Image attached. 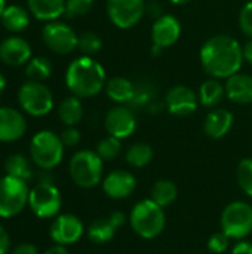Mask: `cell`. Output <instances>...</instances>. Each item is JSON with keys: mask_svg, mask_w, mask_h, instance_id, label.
Instances as JSON below:
<instances>
[{"mask_svg": "<svg viewBox=\"0 0 252 254\" xmlns=\"http://www.w3.org/2000/svg\"><path fill=\"white\" fill-rule=\"evenodd\" d=\"M201 63L203 70L215 79H229L239 73L244 64L241 43L229 34H215L201 48Z\"/></svg>", "mask_w": 252, "mask_h": 254, "instance_id": "cell-1", "label": "cell"}, {"mask_svg": "<svg viewBox=\"0 0 252 254\" xmlns=\"http://www.w3.org/2000/svg\"><path fill=\"white\" fill-rule=\"evenodd\" d=\"M65 83L73 95L91 98L105 88V70L97 60L83 55L70 63L65 73Z\"/></svg>", "mask_w": 252, "mask_h": 254, "instance_id": "cell-2", "label": "cell"}, {"mask_svg": "<svg viewBox=\"0 0 252 254\" xmlns=\"http://www.w3.org/2000/svg\"><path fill=\"white\" fill-rule=\"evenodd\" d=\"M129 223L138 237L144 240H153L163 232L166 226V216L163 207L150 198L134 205L129 214Z\"/></svg>", "mask_w": 252, "mask_h": 254, "instance_id": "cell-3", "label": "cell"}, {"mask_svg": "<svg viewBox=\"0 0 252 254\" xmlns=\"http://www.w3.org/2000/svg\"><path fill=\"white\" fill-rule=\"evenodd\" d=\"M104 161L94 150H79L70 159L68 171L76 186L92 189L102 180Z\"/></svg>", "mask_w": 252, "mask_h": 254, "instance_id": "cell-4", "label": "cell"}, {"mask_svg": "<svg viewBox=\"0 0 252 254\" xmlns=\"http://www.w3.org/2000/svg\"><path fill=\"white\" fill-rule=\"evenodd\" d=\"M64 144L61 137H58L52 131H40L37 132L30 143V155L33 162L42 170H52L62 161L64 156Z\"/></svg>", "mask_w": 252, "mask_h": 254, "instance_id": "cell-5", "label": "cell"}, {"mask_svg": "<svg viewBox=\"0 0 252 254\" xmlns=\"http://www.w3.org/2000/svg\"><path fill=\"white\" fill-rule=\"evenodd\" d=\"M30 189L27 182L4 176L0 179V217L9 219L19 214L28 205Z\"/></svg>", "mask_w": 252, "mask_h": 254, "instance_id": "cell-6", "label": "cell"}, {"mask_svg": "<svg viewBox=\"0 0 252 254\" xmlns=\"http://www.w3.org/2000/svg\"><path fill=\"white\" fill-rule=\"evenodd\" d=\"M221 232L230 240H244L252 232V207L245 201L229 204L221 213Z\"/></svg>", "mask_w": 252, "mask_h": 254, "instance_id": "cell-7", "label": "cell"}, {"mask_svg": "<svg viewBox=\"0 0 252 254\" xmlns=\"http://www.w3.org/2000/svg\"><path fill=\"white\" fill-rule=\"evenodd\" d=\"M18 103L31 116H45L53 107V97L42 82L28 80L18 91Z\"/></svg>", "mask_w": 252, "mask_h": 254, "instance_id": "cell-8", "label": "cell"}, {"mask_svg": "<svg viewBox=\"0 0 252 254\" xmlns=\"http://www.w3.org/2000/svg\"><path fill=\"white\" fill-rule=\"evenodd\" d=\"M61 193L50 182H40L28 195V207L40 219L55 217L61 210Z\"/></svg>", "mask_w": 252, "mask_h": 254, "instance_id": "cell-9", "label": "cell"}, {"mask_svg": "<svg viewBox=\"0 0 252 254\" xmlns=\"http://www.w3.org/2000/svg\"><path fill=\"white\" fill-rule=\"evenodd\" d=\"M42 39L50 51L59 55L73 52L79 42L76 31L68 24L59 21H49L42 30Z\"/></svg>", "mask_w": 252, "mask_h": 254, "instance_id": "cell-10", "label": "cell"}, {"mask_svg": "<svg viewBox=\"0 0 252 254\" xmlns=\"http://www.w3.org/2000/svg\"><path fill=\"white\" fill-rule=\"evenodd\" d=\"M144 13V0H107V15L117 28L126 30L137 25Z\"/></svg>", "mask_w": 252, "mask_h": 254, "instance_id": "cell-11", "label": "cell"}, {"mask_svg": "<svg viewBox=\"0 0 252 254\" xmlns=\"http://www.w3.org/2000/svg\"><path fill=\"white\" fill-rule=\"evenodd\" d=\"M104 127L108 135L123 140V138L131 137L135 132L137 119H135L134 112L129 107L119 104V106L111 107L107 112L105 119H104Z\"/></svg>", "mask_w": 252, "mask_h": 254, "instance_id": "cell-12", "label": "cell"}, {"mask_svg": "<svg viewBox=\"0 0 252 254\" xmlns=\"http://www.w3.org/2000/svg\"><path fill=\"white\" fill-rule=\"evenodd\" d=\"M85 232L82 220L74 214H61L56 216L50 225L49 235L55 244L71 246L76 244Z\"/></svg>", "mask_w": 252, "mask_h": 254, "instance_id": "cell-13", "label": "cell"}, {"mask_svg": "<svg viewBox=\"0 0 252 254\" xmlns=\"http://www.w3.org/2000/svg\"><path fill=\"white\" fill-rule=\"evenodd\" d=\"M165 103L171 115L184 118L196 112L199 106V97L192 88L184 85H177L168 91L165 97Z\"/></svg>", "mask_w": 252, "mask_h": 254, "instance_id": "cell-14", "label": "cell"}, {"mask_svg": "<svg viewBox=\"0 0 252 254\" xmlns=\"http://www.w3.org/2000/svg\"><path fill=\"white\" fill-rule=\"evenodd\" d=\"M181 36V24L174 15H162L151 25L153 48L162 51L177 43Z\"/></svg>", "mask_w": 252, "mask_h": 254, "instance_id": "cell-15", "label": "cell"}, {"mask_svg": "<svg viewBox=\"0 0 252 254\" xmlns=\"http://www.w3.org/2000/svg\"><path fill=\"white\" fill-rule=\"evenodd\" d=\"M137 179L126 170H114L102 180V190L111 199H125L134 193Z\"/></svg>", "mask_w": 252, "mask_h": 254, "instance_id": "cell-16", "label": "cell"}, {"mask_svg": "<svg viewBox=\"0 0 252 254\" xmlns=\"http://www.w3.org/2000/svg\"><path fill=\"white\" fill-rule=\"evenodd\" d=\"M126 222V217L123 213L120 211H114L111 213L108 217H102V219H97L94 220L89 228H88V238L95 243V244H107L108 241H111L116 235V231L123 226Z\"/></svg>", "mask_w": 252, "mask_h": 254, "instance_id": "cell-17", "label": "cell"}, {"mask_svg": "<svg viewBox=\"0 0 252 254\" xmlns=\"http://www.w3.org/2000/svg\"><path fill=\"white\" fill-rule=\"evenodd\" d=\"M25 131L27 122L16 109L0 107V141H16L25 134Z\"/></svg>", "mask_w": 252, "mask_h": 254, "instance_id": "cell-18", "label": "cell"}, {"mask_svg": "<svg viewBox=\"0 0 252 254\" xmlns=\"http://www.w3.org/2000/svg\"><path fill=\"white\" fill-rule=\"evenodd\" d=\"M31 58V46L30 43L18 36H12L4 39L0 43V61L16 67L24 63H28Z\"/></svg>", "mask_w": 252, "mask_h": 254, "instance_id": "cell-19", "label": "cell"}, {"mask_svg": "<svg viewBox=\"0 0 252 254\" xmlns=\"http://www.w3.org/2000/svg\"><path fill=\"white\" fill-rule=\"evenodd\" d=\"M233 127V113L227 109H212L203 122V131L209 138L220 140Z\"/></svg>", "mask_w": 252, "mask_h": 254, "instance_id": "cell-20", "label": "cell"}, {"mask_svg": "<svg viewBox=\"0 0 252 254\" xmlns=\"http://www.w3.org/2000/svg\"><path fill=\"white\" fill-rule=\"evenodd\" d=\"M226 95L232 103L251 104L252 103V77L245 73H236L226 82Z\"/></svg>", "mask_w": 252, "mask_h": 254, "instance_id": "cell-21", "label": "cell"}, {"mask_svg": "<svg viewBox=\"0 0 252 254\" xmlns=\"http://www.w3.org/2000/svg\"><path fill=\"white\" fill-rule=\"evenodd\" d=\"M105 94L111 101H114L117 104H128L135 100L137 91H135L134 83L129 79L116 76V77H111L110 80H107Z\"/></svg>", "mask_w": 252, "mask_h": 254, "instance_id": "cell-22", "label": "cell"}, {"mask_svg": "<svg viewBox=\"0 0 252 254\" xmlns=\"http://www.w3.org/2000/svg\"><path fill=\"white\" fill-rule=\"evenodd\" d=\"M27 4L40 21H55L65 12V0H27Z\"/></svg>", "mask_w": 252, "mask_h": 254, "instance_id": "cell-23", "label": "cell"}, {"mask_svg": "<svg viewBox=\"0 0 252 254\" xmlns=\"http://www.w3.org/2000/svg\"><path fill=\"white\" fill-rule=\"evenodd\" d=\"M0 19H1L3 27L12 33H21L30 24L28 10H25L22 6H18V4H10L4 7Z\"/></svg>", "mask_w": 252, "mask_h": 254, "instance_id": "cell-24", "label": "cell"}, {"mask_svg": "<svg viewBox=\"0 0 252 254\" xmlns=\"http://www.w3.org/2000/svg\"><path fill=\"white\" fill-rule=\"evenodd\" d=\"M226 95V86L215 77L205 80L201 88H199V104H202L203 107H209L214 109Z\"/></svg>", "mask_w": 252, "mask_h": 254, "instance_id": "cell-25", "label": "cell"}, {"mask_svg": "<svg viewBox=\"0 0 252 254\" xmlns=\"http://www.w3.org/2000/svg\"><path fill=\"white\" fill-rule=\"evenodd\" d=\"M58 116L61 122L67 127L77 125L83 118V107H82L80 98L76 95L64 98L58 107Z\"/></svg>", "mask_w": 252, "mask_h": 254, "instance_id": "cell-26", "label": "cell"}, {"mask_svg": "<svg viewBox=\"0 0 252 254\" xmlns=\"http://www.w3.org/2000/svg\"><path fill=\"white\" fill-rule=\"evenodd\" d=\"M178 196V188L171 180H159L151 188V199L160 207L171 205Z\"/></svg>", "mask_w": 252, "mask_h": 254, "instance_id": "cell-27", "label": "cell"}, {"mask_svg": "<svg viewBox=\"0 0 252 254\" xmlns=\"http://www.w3.org/2000/svg\"><path fill=\"white\" fill-rule=\"evenodd\" d=\"M4 170L7 176L21 179L24 182H28L33 176L31 167L28 164V159L24 155L15 153L12 156H9L4 162Z\"/></svg>", "mask_w": 252, "mask_h": 254, "instance_id": "cell-28", "label": "cell"}, {"mask_svg": "<svg viewBox=\"0 0 252 254\" xmlns=\"http://www.w3.org/2000/svg\"><path fill=\"white\" fill-rule=\"evenodd\" d=\"M153 149L147 143H135L126 152V162L135 168H143L149 165L153 159Z\"/></svg>", "mask_w": 252, "mask_h": 254, "instance_id": "cell-29", "label": "cell"}, {"mask_svg": "<svg viewBox=\"0 0 252 254\" xmlns=\"http://www.w3.org/2000/svg\"><path fill=\"white\" fill-rule=\"evenodd\" d=\"M25 74L30 80L43 82V80L49 79V76L52 74V63L48 58H42V57L31 58L27 63Z\"/></svg>", "mask_w": 252, "mask_h": 254, "instance_id": "cell-30", "label": "cell"}, {"mask_svg": "<svg viewBox=\"0 0 252 254\" xmlns=\"http://www.w3.org/2000/svg\"><path fill=\"white\" fill-rule=\"evenodd\" d=\"M122 140L113 137V135H107L105 138H102L98 146H97V153L102 161H113L116 159L120 152H122Z\"/></svg>", "mask_w": 252, "mask_h": 254, "instance_id": "cell-31", "label": "cell"}, {"mask_svg": "<svg viewBox=\"0 0 252 254\" xmlns=\"http://www.w3.org/2000/svg\"><path fill=\"white\" fill-rule=\"evenodd\" d=\"M236 180L242 192L252 196V158H245L239 162L236 170Z\"/></svg>", "mask_w": 252, "mask_h": 254, "instance_id": "cell-32", "label": "cell"}, {"mask_svg": "<svg viewBox=\"0 0 252 254\" xmlns=\"http://www.w3.org/2000/svg\"><path fill=\"white\" fill-rule=\"evenodd\" d=\"M102 46V40L101 37L94 33V31H85L79 36V42H77V48L82 54L91 57L94 54H97Z\"/></svg>", "mask_w": 252, "mask_h": 254, "instance_id": "cell-33", "label": "cell"}, {"mask_svg": "<svg viewBox=\"0 0 252 254\" xmlns=\"http://www.w3.org/2000/svg\"><path fill=\"white\" fill-rule=\"evenodd\" d=\"M94 6V0H65V12L67 18H77L86 15Z\"/></svg>", "mask_w": 252, "mask_h": 254, "instance_id": "cell-34", "label": "cell"}, {"mask_svg": "<svg viewBox=\"0 0 252 254\" xmlns=\"http://www.w3.org/2000/svg\"><path fill=\"white\" fill-rule=\"evenodd\" d=\"M230 246V238L224 232H215L208 240V250L214 254H223Z\"/></svg>", "mask_w": 252, "mask_h": 254, "instance_id": "cell-35", "label": "cell"}, {"mask_svg": "<svg viewBox=\"0 0 252 254\" xmlns=\"http://www.w3.org/2000/svg\"><path fill=\"white\" fill-rule=\"evenodd\" d=\"M239 27L245 36L252 39V0L244 4L239 13Z\"/></svg>", "mask_w": 252, "mask_h": 254, "instance_id": "cell-36", "label": "cell"}, {"mask_svg": "<svg viewBox=\"0 0 252 254\" xmlns=\"http://www.w3.org/2000/svg\"><path fill=\"white\" fill-rule=\"evenodd\" d=\"M59 137H61V141L65 147H74L80 141V132L74 127H67Z\"/></svg>", "mask_w": 252, "mask_h": 254, "instance_id": "cell-37", "label": "cell"}, {"mask_svg": "<svg viewBox=\"0 0 252 254\" xmlns=\"http://www.w3.org/2000/svg\"><path fill=\"white\" fill-rule=\"evenodd\" d=\"M10 247V238L7 231L0 225V254H6Z\"/></svg>", "mask_w": 252, "mask_h": 254, "instance_id": "cell-38", "label": "cell"}, {"mask_svg": "<svg viewBox=\"0 0 252 254\" xmlns=\"http://www.w3.org/2000/svg\"><path fill=\"white\" fill-rule=\"evenodd\" d=\"M232 254H252V244L248 241H239L233 246Z\"/></svg>", "mask_w": 252, "mask_h": 254, "instance_id": "cell-39", "label": "cell"}, {"mask_svg": "<svg viewBox=\"0 0 252 254\" xmlns=\"http://www.w3.org/2000/svg\"><path fill=\"white\" fill-rule=\"evenodd\" d=\"M12 254H39V250L36 249V246L24 243V244H19L18 247H15Z\"/></svg>", "mask_w": 252, "mask_h": 254, "instance_id": "cell-40", "label": "cell"}, {"mask_svg": "<svg viewBox=\"0 0 252 254\" xmlns=\"http://www.w3.org/2000/svg\"><path fill=\"white\" fill-rule=\"evenodd\" d=\"M146 12L150 15V16H156V18H159V16H162V9H160V4L159 3H154V1H151V3H146Z\"/></svg>", "mask_w": 252, "mask_h": 254, "instance_id": "cell-41", "label": "cell"}, {"mask_svg": "<svg viewBox=\"0 0 252 254\" xmlns=\"http://www.w3.org/2000/svg\"><path fill=\"white\" fill-rule=\"evenodd\" d=\"M242 52H244V60L247 63H250L252 65V39H250L244 46H242Z\"/></svg>", "mask_w": 252, "mask_h": 254, "instance_id": "cell-42", "label": "cell"}, {"mask_svg": "<svg viewBox=\"0 0 252 254\" xmlns=\"http://www.w3.org/2000/svg\"><path fill=\"white\" fill-rule=\"evenodd\" d=\"M45 254H70L68 253V250H67V247L65 246H59V244H55V246H52L50 249H48Z\"/></svg>", "mask_w": 252, "mask_h": 254, "instance_id": "cell-43", "label": "cell"}, {"mask_svg": "<svg viewBox=\"0 0 252 254\" xmlns=\"http://www.w3.org/2000/svg\"><path fill=\"white\" fill-rule=\"evenodd\" d=\"M4 88H6V79H4V76L0 73V95L3 94Z\"/></svg>", "mask_w": 252, "mask_h": 254, "instance_id": "cell-44", "label": "cell"}, {"mask_svg": "<svg viewBox=\"0 0 252 254\" xmlns=\"http://www.w3.org/2000/svg\"><path fill=\"white\" fill-rule=\"evenodd\" d=\"M171 3H174V4H187V3H190L192 0H169Z\"/></svg>", "mask_w": 252, "mask_h": 254, "instance_id": "cell-45", "label": "cell"}, {"mask_svg": "<svg viewBox=\"0 0 252 254\" xmlns=\"http://www.w3.org/2000/svg\"><path fill=\"white\" fill-rule=\"evenodd\" d=\"M4 0H0V16H1V13H3V10H4Z\"/></svg>", "mask_w": 252, "mask_h": 254, "instance_id": "cell-46", "label": "cell"}]
</instances>
